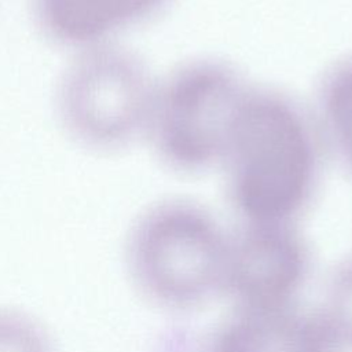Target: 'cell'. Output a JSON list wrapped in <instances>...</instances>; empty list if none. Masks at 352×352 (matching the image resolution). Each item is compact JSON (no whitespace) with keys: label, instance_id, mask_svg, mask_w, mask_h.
I'll use <instances>...</instances> for the list:
<instances>
[{"label":"cell","instance_id":"obj_1","mask_svg":"<svg viewBox=\"0 0 352 352\" xmlns=\"http://www.w3.org/2000/svg\"><path fill=\"white\" fill-rule=\"evenodd\" d=\"M220 165L230 202L245 223L292 224L320 179L316 122L286 94L250 88Z\"/></svg>","mask_w":352,"mask_h":352},{"label":"cell","instance_id":"obj_2","mask_svg":"<svg viewBox=\"0 0 352 352\" xmlns=\"http://www.w3.org/2000/svg\"><path fill=\"white\" fill-rule=\"evenodd\" d=\"M230 235L202 206L168 199L146 209L126 238V265L158 305L190 308L223 292Z\"/></svg>","mask_w":352,"mask_h":352},{"label":"cell","instance_id":"obj_3","mask_svg":"<svg viewBox=\"0 0 352 352\" xmlns=\"http://www.w3.org/2000/svg\"><path fill=\"white\" fill-rule=\"evenodd\" d=\"M155 87L140 56L117 41L81 50L59 76L56 116L81 147L120 150L146 136Z\"/></svg>","mask_w":352,"mask_h":352},{"label":"cell","instance_id":"obj_4","mask_svg":"<svg viewBox=\"0 0 352 352\" xmlns=\"http://www.w3.org/2000/svg\"><path fill=\"white\" fill-rule=\"evenodd\" d=\"M249 89L216 59L183 63L158 81L146 136L160 160L182 173L220 165Z\"/></svg>","mask_w":352,"mask_h":352},{"label":"cell","instance_id":"obj_5","mask_svg":"<svg viewBox=\"0 0 352 352\" xmlns=\"http://www.w3.org/2000/svg\"><path fill=\"white\" fill-rule=\"evenodd\" d=\"M308 270V248L292 224L245 223L230 235L223 292L239 309L292 305Z\"/></svg>","mask_w":352,"mask_h":352},{"label":"cell","instance_id":"obj_6","mask_svg":"<svg viewBox=\"0 0 352 352\" xmlns=\"http://www.w3.org/2000/svg\"><path fill=\"white\" fill-rule=\"evenodd\" d=\"M170 0H29L40 34L72 54L116 43L125 30L158 15Z\"/></svg>","mask_w":352,"mask_h":352},{"label":"cell","instance_id":"obj_7","mask_svg":"<svg viewBox=\"0 0 352 352\" xmlns=\"http://www.w3.org/2000/svg\"><path fill=\"white\" fill-rule=\"evenodd\" d=\"M318 315L293 305L238 309L217 333L213 352H334Z\"/></svg>","mask_w":352,"mask_h":352},{"label":"cell","instance_id":"obj_8","mask_svg":"<svg viewBox=\"0 0 352 352\" xmlns=\"http://www.w3.org/2000/svg\"><path fill=\"white\" fill-rule=\"evenodd\" d=\"M315 106L320 139L352 175V55L334 62L323 73Z\"/></svg>","mask_w":352,"mask_h":352},{"label":"cell","instance_id":"obj_9","mask_svg":"<svg viewBox=\"0 0 352 352\" xmlns=\"http://www.w3.org/2000/svg\"><path fill=\"white\" fill-rule=\"evenodd\" d=\"M318 316L336 349L352 352V260L331 276Z\"/></svg>","mask_w":352,"mask_h":352},{"label":"cell","instance_id":"obj_10","mask_svg":"<svg viewBox=\"0 0 352 352\" xmlns=\"http://www.w3.org/2000/svg\"><path fill=\"white\" fill-rule=\"evenodd\" d=\"M0 352H55L44 326L32 315L0 308Z\"/></svg>","mask_w":352,"mask_h":352}]
</instances>
